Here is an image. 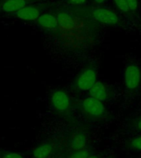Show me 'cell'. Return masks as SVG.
<instances>
[{
	"mask_svg": "<svg viewBox=\"0 0 141 158\" xmlns=\"http://www.w3.org/2000/svg\"><path fill=\"white\" fill-rule=\"evenodd\" d=\"M114 2L116 3V7L121 12H127L129 11L127 0H114Z\"/></svg>",
	"mask_w": 141,
	"mask_h": 158,
	"instance_id": "cell-14",
	"label": "cell"
},
{
	"mask_svg": "<svg viewBox=\"0 0 141 158\" xmlns=\"http://www.w3.org/2000/svg\"><path fill=\"white\" fill-rule=\"evenodd\" d=\"M58 25L64 29H70L74 27V20L66 13H60L58 16Z\"/></svg>",
	"mask_w": 141,
	"mask_h": 158,
	"instance_id": "cell-12",
	"label": "cell"
},
{
	"mask_svg": "<svg viewBox=\"0 0 141 158\" xmlns=\"http://www.w3.org/2000/svg\"><path fill=\"white\" fill-rule=\"evenodd\" d=\"M80 106L84 113L93 118H101L106 114V110L103 102L92 96L84 98Z\"/></svg>",
	"mask_w": 141,
	"mask_h": 158,
	"instance_id": "cell-1",
	"label": "cell"
},
{
	"mask_svg": "<svg viewBox=\"0 0 141 158\" xmlns=\"http://www.w3.org/2000/svg\"><path fill=\"white\" fill-rule=\"evenodd\" d=\"M53 152V147L50 143H44L36 147L33 151L35 158H47Z\"/></svg>",
	"mask_w": 141,
	"mask_h": 158,
	"instance_id": "cell-10",
	"label": "cell"
},
{
	"mask_svg": "<svg viewBox=\"0 0 141 158\" xmlns=\"http://www.w3.org/2000/svg\"><path fill=\"white\" fill-rule=\"evenodd\" d=\"M26 6H27L26 0H5L2 4V9L3 12L12 13V12H17Z\"/></svg>",
	"mask_w": 141,
	"mask_h": 158,
	"instance_id": "cell-9",
	"label": "cell"
},
{
	"mask_svg": "<svg viewBox=\"0 0 141 158\" xmlns=\"http://www.w3.org/2000/svg\"><path fill=\"white\" fill-rule=\"evenodd\" d=\"M129 10L130 11H136L138 8V0H127Z\"/></svg>",
	"mask_w": 141,
	"mask_h": 158,
	"instance_id": "cell-16",
	"label": "cell"
},
{
	"mask_svg": "<svg viewBox=\"0 0 141 158\" xmlns=\"http://www.w3.org/2000/svg\"><path fill=\"white\" fill-rule=\"evenodd\" d=\"M47 158H49V157H47Z\"/></svg>",
	"mask_w": 141,
	"mask_h": 158,
	"instance_id": "cell-21",
	"label": "cell"
},
{
	"mask_svg": "<svg viewBox=\"0 0 141 158\" xmlns=\"http://www.w3.org/2000/svg\"><path fill=\"white\" fill-rule=\"evenodd\" d=\"M136 127L138 128L139 130L141 131V118H139L137 122V124H136Z\"/></svg>",
	"mask_w": 141,
	"mask_h": 158,
	"instance_id": "cell-19",
	"label": "cell"
},
{
	"mask_svg": "<svg viewBox=\"0 0 141 158\" xmlns=\"http://www.w3.org/2000/svg\"><path fill=\"white\" fill-rule=\"evenodd\" d=\"M124 83L128 90H135L139 86L141 81V71L137 65L130 64L124 71Z\"/></svg>",
	"mask_w": 141,
	"mask_h": 158,
	"instance_id": "cell-2",
	"label": "cell"
},
{
	"mask_svg": "<svg viewBox=\"0 0 141 158\" xmlns=\"http://www.w3.org/2000/svg\"><path fill=\"white\" fill-rule=\"evenodd\" d=\"M130 147L133 150L141 151V136H138V137L132 139V141L130 143Z\"/></svg>",
	"mask_w": 141,
	"mask_h": 158,
	"instance_id": "cell-15",
	"label": "cell"
},
{
	"mask_svg": "<svg viewBox=\"0 0 141 158\" xmlns=\"http://www.w3.org/2000/svg\"><path fill=\"white\" fill-rule=\"evenodd\" d=\"M87 144V138L83 133H78L71 139L70 146L72 149L75 151L83 150Z\"/></svg>",
	"mask_w": 141,
	"mask_h": 158,
	"instance_id": "cell-11",
	"label": "cell"
},
{
	"mask_svg": "<svg viewBox=\"0 0 141 158\" xmlns=\"http://www.w3.org/2000/svg\"><path fill=\"white\" fill-rule=\"evenodd\" d=\"M90 155H92V153L89 152L88 150L83 149V150L75 151L72 154L70 158H88Z\"/></svg>",
	"mask_w": 141,
	"mask_h": 158,
	"instance_id": "cell-13",
	"label": "cell"
},
{
	"mask_svg": "<svg viewBox=\"0 0 141 158\" xmlns=\"http://www.w3.org/2000/svg\"><path fill=\"white\" fill-rule=\"evenodd\" d=\"M88 92L90 96L101 101V102L106 101V99H107V96H108L106 86L101 81H96L95 82V84L92 86L91 89L88 91Z\"/></svg>",
	"mask_w": 141,
	"mask_h": 158,
	"instance_id": "cell-7",
	"label": "cell"
},
{
	"mask_svg": "<svg viewBox=\"0 0 141 158\" xmlns=\"http://www.w3.org/2000/svg\"><path fill=\"white\" fill-rule=\"evenodd\" d=\"M95 2H96V3H99V4H100V3H102V2H105V0H95Z\"/></svg>",
	"mask_w": 141,
	"mask_h": 158,
	"instance_id": "cell-20",
	"label": "cell"
},
{
	"mask_svg": "<svg viewBox=\"0 0 141 158\" xmlns=\"http://www.w3.org/2000/svg\"><path fill=\"white\" fill-rule=\"evenodd\" d=\"M50 103L52 108L58 112H64L71 106L69 95L63 90H56L52 93Z\"/></svg>",
	"mask_w": 141,
	"mask_h": 158,
	"instance_id": "cell-4",
	"label": "cell"
},
{
	"mask_svg": "<svg viewBox=\"0 0 141 158\" xmlns=\"http://www.w3.org/2000/svg\"><path fill=\"white\" fill-rule=\"evenodd\" d=\"M1 158H23V156L22 155H20L19 153L7 152L2 156Z\"/></svg>",
	"mask_w": 141,
	"mask_h": 158,
	"instance_id": "cell-17",
	"label": "cell"
},
{
	"mask_svg": "<svg viewBox=\"0 0 141 158\" xmlns=\"http://www.w3.org/2000/svg\"><path fill=\"white\" fill-rule=\"evenodd\" d=\"M17 17L22 21H27V22H32L38 19L40 17L39 9L35 6L27 5L26 7H22V9L19 10L18 12H16Z\"/></svg>",
	"mask_w": 141,
	"mask_h": 158,
	"instance_id": "cell-6",
	"label": "cell"
},
{
	"mask_svg": "<svg viewBox=\"0 0 141 158\" xmlns=\"http://www.w3.org/2000/svg\"><path fill=\"white\" fill-rule=\"evenodd\" d=\"M69 2L74 5H81L83 4L86 2V0H69Z\"/></svg>",
	"mask_w": 141,
	"mask_h": 158,
	"instance_id": "cell-18",
	"label": "cell"
},
{
	"mask_svg": "<svg viewBox=\"0 0 141 158\" xmlns=\"http://www.w3.org/2000/svg\"><path fill=\"white\" fill-rule=\"evenodd\" d=\"M92 16L94 19L102 24L113 26L119 22L118 16L110 9L106 8H95L92 11Z\"/></svg>",
	"mask_w": 141,
	"mask_h": 158,
	"instance_id": "cell-5",
	"label": "cell"
},
{
	"mask_svg": "<svg viewBox=\"0 0 141 158\" xmlns=\"http://www.w3.org/2000/svg\"><path fill=\"white\" fill-rule=\"evenodd\" d=\"M36 21L40 27L44 29H54L58 27V18L49 13L40 15Z\"/></svg>",
	"mask_w": 141,
	"mask_h": 158,
	"instance_id": "cell-8",
	"label": "cell"
},
{
	"mask_svg": "<svg viewBox=\"0 0 141 158\" xmlns=\"http://www.w3.org/2000/svg\"><path fill=\"white\" fill-rule=\"evenodd\" d=\"M96 81V73L92 69H87L75 80V87L82 91H88Z\"/></svg>",
	"mask_w": 141,
	"mask_h": 158,
	"instance_id": "cell-3",
	"label": "cell"
}]
</instances>
